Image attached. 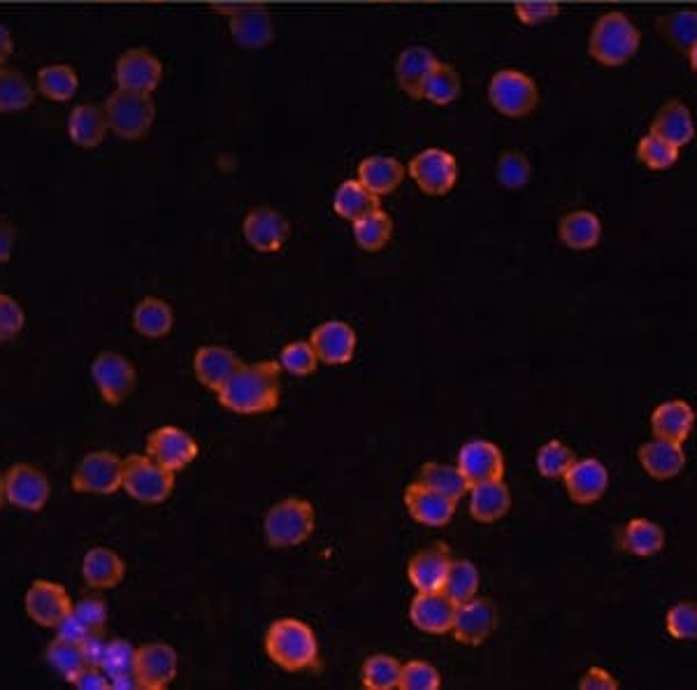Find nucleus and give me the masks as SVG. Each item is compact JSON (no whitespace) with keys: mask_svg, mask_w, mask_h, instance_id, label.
<instances>
[{"mask_svg":"<svg viewBox=\"0 0 697 690\" xmlns=\"http://www.w3.org/2000/svg\"><path fill=\"white\" fill-rule=\"evenodd\" d=\"M216 398L233 414L256 417L277 409L282 400V367L277 361L243 363L216 390Z\"/></svg>","mask_w":697,"mask_h":690,"instance_id":"obj_1","label":"nucleus"},{"mask_svg":"<svg viewBox=\"0 0 697 690\" xmlns=\"http://www.w3.org/2000/svg\"><path fill=\"white\" fill-rule=\"evenodd\" d=\"M265 654L284 673H303L319 665V640L300 619H280L265 632Z\"/></svg>","mask_w":697,"mask_h":690,"instance_id":"obj_2","label":"nucleus"},{"mask_svg":"<svg viewBox=\"0 0 697 690\" xmlns=\"http://www.w3.org/2000/svg\"><path fill=\"white\" fill-rule=\"evenodd\" d=\"M317 528L315 505L305 498H286L272 505L263 518V533L274 549H293L305 545Z\"/></svg>","mask_w":697,"mask_h":690,"instance_id":"obj_3","label":"nucleus"},{"mask_svg":"<svg viewBox=\"0 0 697 690\" xmlns=\"http://www.w3.org/2000/svg\"><path fill=\"white\" fill-rule=\"evenodd\" d=\"M639 47V31L623 12H610L591 33V56L602 66L628 63Z\"/></svg>","mask_w":697,"mask_h":690,"instance_id":"obj_4","label":"nucleus"},{"mask_svg":"<svg viewBox=\"0 0 697 690\" xmlns=\"http://www.w3.org/2000/svg\"><path fill=\"white\" fill-rule=\"evenodd\" d=\"M121 489L142 505H161L175 489V472L146 454H133L123 460Z\"/></svg>","mask_w":697,"mask_h":690,"instance_id":"obj_5","label":"nucleus"},{"mask_svg":"<svg viewBox=\"0 0 697 690\" xmlns=\"http://www.w3.org/2000/svg\"><path fill=\"white\" fill-rule=\"evenodd\" d=\"M105 115L113 133L123 140H138L152 128L156 119V105L152 101V93L117 89L105 103Z\"/></svg>","mask_w":697,"mask_h":690,"instance_id":"obj_6","label":"nucleus"},{"mask_svg":"<svg viewBox=\"0 0 697 690\" xmlns=\"http://www.w3.org/2000/svg\"><path fill=\"white\" fill-rule=\"evenodd\" d=\"M491 105L505 117L519 119L530 115L537 107L540 91L537 84L521 70H500L493 74L488 84Z\"/></svg>","mask_w":697,"mask_h":690,"instance_id":"obj_7","label":"nucleus"},{"mask_svg":"<svg viewBox=\"0 0 697 690\" xmlns=\"http://www.w3.org/2000/svg\"><path fill=\"white\" fill-rule=\"evenodd\" d=\"M123 458L113 452H91L72 472V491L88 495H113L121 489Z\"/></svg>","mask_w":697,"mask_h":690,"instance_id":"obj_8","label":"nucleus"},{"mask_svg":"<svg viewBox=\"0 0 697 690\" xmlns=\"http://www.w3.org/2000/svg\"><path fill=\"white\" fill-rule=\"evenodd\" d=\"M407 173L424 194L447 196L458 182V161L447 149L428 147L410 161Z\"/></svg>","mask_w":697,"mask_h":690,"instance_id":"obj_9","label":"nucleus"},{"mask_svg":"<svg viewBox=\"0 0 697 690\" xmlns=\"http://www.w3.org/2000/svg\"><path fill=\"white\" fill-rule=\"evenodd\" d=\"M91 379H94L101 398L107 405H121L133 394L138 375L133 363L117 351H101L91 363Z\"/></svg>","mask_w":697,"mask_h":690,"instance_id":"obj_10","label":"nucleus"},{"mask_svg":"<svg viewBox=\"0 0 697 690\" xmlns=\"http://www.w3.org/2000/svg\"><path fill=\"white\" fill-rule=\"evenodd\" d=\"M198 454V442L179 425H161L146 435V456L154 458L163 468L173 470L175 475L189 468Z\"/></svg>","mask_w":697,"mask_h":690,"instance_id":"obj_11","label":"nucleus"},{"mask_svg":"<svg viewBox=\"0 0 697 690\" xmlns=\"http://www.w3.org/2000/svg\"><path fill=\"white\" fill-rule=\"evenodd\" d=\"M51 495L47 475L31 463H16L5 472V500L26 512H40Z\"/></svg>","mask_w":697,"mask_h":690,"instance_id":"obj_12","label":"nucleus"},{"mask_svg":"<svg viewBox=\"0 0 697 690\" xmlns=\"http://www.w3.org/2000/svg\"><path fill=\"white\" fill-rule=\"evenodd\" d=\"M495 625H498V607L476 595V598L458 605L451 635L465 646H480L493 635Z\"/></svg>","mask_w":697,"mask_h":690,"instance_id":"obj_13","label":"nucleus"},{"mask_svg":"<svg viewBox=\"0 0 697 690\" xmlns=\"http://www.w3.org/2000/svg\"><path fill=\"white\" fill-rule=\"evenodd\" d=\"M402 500H405V510L410 512V516L416 521V524L428 526V528L449 526L458 505L456 500L426 487L424 481H412L405 489Z\"/></svg>","mask_w":697,"mask_h":690,"instance_id":"obj_14","label":"nucleus"},{"mask_svg":"<svg viewBox=\"0 0 697 690\" xmlns=\"http://www.w3.org/2000/svg\"><path fill=\"white\" fill-rule=\"evenodd\" d=\"M247 245L261 254L280 252L291 235L288 219L272 208H253L243 223Z\"/></svg>","mask_w":697,"mask_h":690,"instance_id":"obj_15","label":"nucleus"},{"mask_svg":"<svg viewBox=\"0 0 697 690\" xmlns=\"http://www.w3.org/2000/svg\"><path fill=\"white\" fill-rule=\"evenodd\" d=\"M458 605L445 590L416 593L410 603V621L426 635H449Z\"/></svg>","mask_w":697,"mask_h":690,"instance_id":"obj_16","label":"nucleus"},{"mask_svg":"<svg viewBox=\"0 0 697 690\" xmlns=\"http://www.w3.org/2000/svg\"><path fill=\"white\" fill-rule=\"evenodd\" d=\"M24 607L31 621L43 628H57L66 617H70L75 605L70 603V595L61 584L38 580L31 584Z\"/></svg>","mask_w":697,"mask_h":690,"instance_id":"obj_17","label":"nucleus"},{"mask_svg":"<svg viewBox=\"0 0 697 690\" xmlns=\"http://www.w3.org/2000/svg\"><path fill=\"white\" fill-rule=\"evenodd\" d=\"M458 470L468 479L470 489L474 483H484L505 477V456L498 444L488 440H470L458 452Z\"/></svg>","mask_w":697,"mask_h":690,"instance_id":"obj_18","label":"nucleus"},{"mask_svg":"<svg viewBox=\"0 0 697 690\" xmlns=\"http://www.w3.org/2000/svg\"><path fill=\"white\" fill-rule=\"evenodd\" d=\"M309 344L315 347L317 359L323 365H346L352 363L354 353H356V330L340 321V319H330L319 324L309 335Z\"/></svg>","mask_w":697,"mask_h":690,"instance_id":"obj_19","label":"nucleus"},{"mask_svg":"<svg viewBox=\"0 0 697 690\" xmlns=\"http://www.w3.org/2000/svg\"><path fill=\"white\" fill-rule=\"evenodd\" d=\"M177 677V651L170 644L152 642L138 648L135 679L140 688L163 690Z\"/></svg>","mask_w":697,"mask_h":690,"instance_id":"obj_20","label":"nucleus"},{"mask_svg":"<svg viewBox=\"0 0 697 690\" xmlns=\"http://www.w3.org/2000/svg\"><path fill=\"white\" fill-rule=\"evenodd\" d=\"M228 12V26L233 40L245 49H263L272 43L274 26L272 16L263 5H235L222 8Z\"/></svg>","mask_w":697,"mask_h":690,"instance_id":"obj_21","label":"nucleus"},{"mask_svg":"<svg viewBox=\"0 0 697 690\" xmlns=\"http://www.w3.org/2000/svg\"><path fill=\"white\" fill-rule=\"evenodd\" d=\"M115 78L119 89L152 93L163 78V66L152 51L146 49H128L119 56Z\"/></svg>","mask_w":697,"mask_h":690,"instance_id":"obj_22","label":"nucleus"},{"mask_svg":"<svg viewBox=\"0 0 697 690\" xmlns=\"http://www.w3.org/2000/svg\"><path fill=\"white\" fill-rule=\"evenodd\" d=\"M565 491L579 505H593L610 489V470L598 458L575 460L563 477Z\"/></svg>","mask_w":697,"mask_h":690,"instance_id":"obj_23","label":"nucleus"},{"mask_svg":"<svg viewBox=\"0 0 697 690\" xmlns=\"http://www.w3.org/2000/svg\"><path fill=\"white\" fill-rule=\"evenodd\" d=\"M243 365V359L228 347L218 344H208L200 347L193 356V372L196 379L210 390L222 388L231 377L233 372Z\"/></svg>","mask_w":697,"mask_h":690,"instance_id":"obj_24","label":"nucleus"},{"mask_svg":"<svg viewBox=\"0 0 697 690\" xmlns=\"http://www.w3.org/2000/svg\"><path fill=\"white\" fill-rule=\"evenodd\" d=\"M449 565H451V553H449V547L445 545H435L430 549L418 551L407 565L410 584L416 588V593L442 590Z\"/></svg>","mask_w":697,"mask_h":690,"instance_id":"obj_25","label":"nucleus"},{"mask_svg":"<svg viewBox=\"0 0 697 690\" xmlns=\"http://www.w3.org/2000/svg\"><path fill=\"white\" fill-rule=\"evenodd\" d=\"M639 465L645 468V472L653 479H674L676 475H682L684 465H686V454L684 446L676 442H668V440H653L639 446Z\"/></svg>","mask_w":697,"mask_h":690,"instance_id":"obj_26","label":"nucleus"},{"mask_svg":"<svg viewBox=\"0 0 697 690\" xmlns=\"http://www.w3.org/2000/svg\"><path fill=\"white\" fill-rule=\"evenodd\" d=\"M405 175H407L405 163L398 161L395 156L375 154V156H368L358 163V177L356 179L363 186H368L375 196L381 198V196L393 194L398 186L405 182Z\"/></svg>","mask_w":697,"mask_h":690,"instance_id":"obj_27","label":"nucleus"},{"mask_svg":"<svg viewBox=\"0 0 697 690\" xmlns=\"http://www.w3.org/2000/svg\"><path fill=\"white\" fill-rule=\"evenodd\" d=\"M470 516L480 524H495L507 516L511 507V493L503 479H493L484 483H474L468 493Z\"/></svg>","mask_w":697,"mask_h":690,"instance_id":"obj_28","label":"nucleus"},{"mask_svg":"<svg viewBox=\"0 0 697 690\" xmlns=\"http://www.w3.org/2000/svg\"><path fill=\"white\" fill-rule=\"evenodd\" d=\"M82 576L88 588L94 590H109L123 582L126 576V563L123 558L105 547H96L86 551L82 561Z\"/></svg>","mask_w":697,"mask_h":690,"instance_id":"obj_29","label":"nucleus"},{"mask_svg":"<svg viewBox=\"0 0 697 690\" xmlns=\"http://www.w3.org/2000/svg\"><path fill=\"white\" fill-rule=\"evenodd\" d=\"M437 66V56L426 47H407L395 63V78L400 89L410 98H424V84L430 70Z\"/></svg>","mask_w":697,"mask_h":690,"instance_id":"obj_30","label":"nucleus"},{"mask_svg":"<svg viewBox=\"0 0 697 690\" xmlns=\"http://www.w3.org/2000/svg\"><path fill=\"white\" fill-rule=\"evenodd\" d=\"M693 425H695V412L693 407L684 400H670L653 409L651 428L658 440L684 444L688 435L693 433Z\"/></svg>","mask_w":697,"mask_h":690,"instance_id":"obj_31","label":"nucleus"},{"mask_svg":"<svg viewBox=\"0 0 697 690\" xmlns=\"http://www.w3.org/2000/svg\"><path fill=\"white\" fill-rule=\"evenodd\" d=\"M109 130L105 107L98 105H78L72 109L68 121V136L82 149L98 147Z\"/></svg>","mask_w":697,"mask_h":690,"instance_id":"obj_32","label":"nucleus"},{"mask_svg":"<svg viewBox=\"0 0 697 690\" xmlns=\"http://www.w3.org/2000/svg\"><path fill=\"white\" fill-rule=\"evenodd\" d=\"M651 133L665 138L668 142H672L678 149L688 144L695 138V121H693L688 105L678 103V101H670L668 105L660 107V112L653 119Z\"/></svg>","mask_w":697,"mask_h":690,"instance_id":"obj_33","label":"nucleus"},{"mask_svg":"<svg viewBox=\"0 0 697 690\" xmlns=\"http://www.w3.org/2000/svg\"><path fill=\"white\" fill-rule=\"evenodd\" d=\"M558 235L567 249L589 252L600 242L602 223H600L598 214H593L589 210H577V212H570L560 219Z\"/></svg>","mask_w":697,"mask_h":690,"instance_id":"obj_34","label":"nucleus"},{"mask_svg":"<svg viewBox=\"0 0 697 690\" xmlns=\"http://www.w3.org/2000/svg\"><path fill=\"white\" fill-rule=\"evenodd\" d=\"M333 210L344 221L354 223L361 217L379 210V196H375L358 179H344L333 194Z\"/></svg>","mask_w":697,"mask_h":690,"instance_id":"obj_35","label":"nucleus"},{"mask_svg":"<svg viewBox=\"0 0 697 690\" xmlns=\"http://www.w3.org/2000/svg\"><path fill=\"white\" fill-rule=\"evenodd\" d=\"M175 326V312L173 307L161 301V297H144L133 309V328L142 338L158 340L165 338Z\"/></svg>","mask_w":697,"mask_h":690,"instance_id":"obj_36","label":"nucleus"},{"mask_svg":"<svg viewBox=\"0 0 697 690\" xmlns=\"http://www.w3.org/2000/svg\"><path fill=\"white\" fill-rule=\"evenodd\" d=\"M418 481H424L426 487L445 493L447 498L461 502L470 493V483L463 477V472L458 470V465H447V463H424L421 465Z\"/></svg>","mask_w":697,"mask_h":690,"instance_id":"obj_37","label":"nucleus"},{"mask_svg":"<svg viewBox=\"0 0 697 690\" xmlns=\"http://www.w3.org/2000/svg\"><path fill=\"white\" fill-rule=\"evenodd\" d=\"M352 229H354L356 245L363 252L375 254V252H381L391 242V237H393V219L379 208V210H375L370 214L361 217L358 221H354Z\"/></svg>","mask_w":697,"mask_h":690,"instance_id":"obj_38","label":"nucleus"},{"mask_svg":"<svg viewBox=\"0 0 697 690\" xmlns=\"http://www.w3.org/2000/svg\"><path fill=\"white\" fill-rule=\"evenodd\" d=\"M482 584L480 568H476L468 558H451V565L445 580V593L456 605H463L472 598H476Z\"/></svg>","mask_w":697,"mask_h":690,"instance_id":"obj_39","label":"nucleus"},{"mask_svg":"<svg viewBox=\"0 0 697 690\" xmlns=\"http://www.w3.org/2000/svg\"><path fill=\"white\" fill-rule=\"evenodd\" d=\"M623 547L637 558H651L663 551L665 533L649 518H633L623 533Z\"/></svg>","mask_w":697,"mask_h":690,"instance_id":"obj_40","label":"nucleus"},{"mask_svg":"<svg viewBox=\"0 0 697 690\" xmlns=\"http://www.w3.org/2000/svg\"><path fill=\"white\" fill-rule=\"evenodd\" d=\"M33 86L26 74L14 68H0V112L12 115V112H24L33 105Z\"/></svg>","mask_w":697,"mask_h":690,"instance_id":"obj_41","label":"nucleus"},{"mask_svg":"<svg viewBox=\"0 0 697 690\" xmlns=\"http://www.w3.org/2000/svg\"><path fill=\"white\" fill-rule=\"evenodd\" d=\"M402 663L387 654H375L363 663L361 681L368 690H395L400 688Z\"/></svg>","mask_w":697,"mask_h":690,"instance_id":"obj_42","label":"nucleus"},{"mask_svg":"<svg viewBox=\"0 0 697 690\" xmlns=\"http://www.w3.org/2000/svg\"><path fill=\"white\" fill-rule=\"evenodd\" d=\"M658 31L676 49L690 51L697 43V10H676L658 19Z\"/></svg>","mask_w":697,"mask_h":690,"instance_id":"obj_43","label":"nucleus"},{"mask_svg":"<svg viewBox=\"0 0 697 690\" xmlns=\"http://www.w3.org/2000/svg\"><path fill=\"white\" fill-rule=\"evenodd\" d=\"M80 78L70 66H45L38 72V89L43 96L57 103H66L78 93Z\"/></svg>","mask_w":697,"mask_h":690,"instance_id":"obj_44","label":"nucleus"},{"mask_svg":"<svg viewBox=\"0 0 697 690\" xmlns=\"http://www.w3.org/2000/svg\"><path fill=\"white\" fill-rule=\"evenodd\" d=\"M461 74H458L449 63L437 61L430 70L428 80L424 84V98L433 105H449L461 96Z\"/></svg>","mask_w":697,"mask_h":690,"instance_id":"obj_45","label":"nucleus"},{"mask_svg":"<svg viewBox=\"0 0 697 690\" xmlns=\"http://www.w3.org/2000/svg\"><path fill=\"white\" fill-rule=\"evenodd\" d=\"M135 656L138 648L126 640H113L105 644L98 667L109 677V683L135 677Z\"/></svg>","mask_w":697,"mask_h":690,"instance_id":"obj_46","label":"nucleus"},{"mask_svg":"<svg viewBox=\"0 0 697 690\" xmlns=\"http://www.w3.org/2000/svg\"><path fill=\"white\" fill-rule=\"evenodd\" d=\"M47 663L57 669V673L66 679V681H72L75 679L82 669L88 665L86 656H84V648L82 644H75V642H66L61 638L54 640L49 646H47Z\"/></svg>","mask_w":697,"mask_h":690,"instance_id":"obj_47","label":"nucleus"},{"mask_svg":"<svg viewBox=\"0 0 697 690\" xmlns=\"http://www.w3.org/2000/svg\"><path fill=\"white\" fill-rule=\"evenodd\" d=\"M577 460L575 452L560 440H552L540 446L537 452V472L546 479H563L565 472L572 468V463Z\"/></svg>","mask_w":697,"mask_h":690,"instance_id":"obj_48","label":"nucleus"},{"mask_svg":"<svg viewBox=\"0 0 697 690\" xmlns=\"http://www.w3.org/2000/svg\"><path fill=\"white\" fill-rule=\"evenodd\" d=\"M280 367L293 377H309L315 375L319 367V359L315 347L309 344V340H298V342H288L277 359Z\"/></svg>","mask_w":697,"mask_h":690,"instance_id":"obj_49","label":"nucleus"},{"mask_svg":"<svg viewBox=\"0 0 697 690\" xmlns=\"http://www.w3.org/2000/svg\"><path fill=\"white\" fill-rule=\"evenodd\" d=\"M637 159L651 167V171H668V167L678 161V147H674L665 138L649 133L637 144Z\"/></svg>","mask_w":697,"mask_h":690,"instance_id":"obj_50","label":"nucleus"},{"mask_svg":"<svg viewBox=\"0 0 697 690\" xmlns=\"http://www.w3.org/2000/svg\"><path fill=\"white\" fill-rule=\"evenodd\" d=\"M495 175H498L505 189L519 191L530 182V177H533V165H530V161L521 152H505L498 159Z\"/></svg>","mask_w":697,"mask_h":690,"instance_id":"obj_51","label":"nucleus"},{"mask_svg":"<svg viewBox=\"0 0 697 690\" xmlns=\"http://www.w3.org/2000/svg\"><path fill=\"white\" fill-rule=\"evenodd\" d=\"M400 688L402 690H437L442 688V675H439V669L433 663L410 660L407 665H402Z\"/></svg>","mask_w":697,"mask_h":690,"instance_id":"obj_52","label":"nucleus"},{"mask_svg":"<svg viewBox=\"0 0 697 690\" xmlns=\"http://www.w3.org/2000/svg\"><path fill=\"white\" fill-rule=\"evenodd\" d=\"M668 632L674 640H697V603H678L668 613Z\"/></svg>","mask_w":697,"mask_h":690,"instance_id":"obj_53","label":"nucleus"},{"mask_svg":"<svg viewBox=\"0 0 697 690\" xmlns=\"http://www.w3.org/2000/svg\"><path fill=\"white\" fill-rule=\"evenodd\" d=\"M26 314L16 297L0 293V344L12 342L24 330Z\"/></svg>","mask_w":697,"mask_h":690,"instance_id":"obj_54","label":"nucleus"},{"mask_svg":"<svg viewBox=\"0 0 697 690\" xmlns=\"http://www.w3.org/2000/svg\"><path fill=\"white\" fill-rule=\"evenodd\" d=\"M513 12H517L521 24L537 26L556 19L560 12V5L554 3V0H521V3H517V8H513Z\"/></svg>","mask_w":697,"mask_h":690,"instance_id":"obj_55","label":"nucleus"},{"mask_svg":"<svg viewBox=\"0 0 697 690\" xmlns=\"http://www.w3.org/2000/svg\"><path fill=\"white\" fill-rule=\"evenodd\" d=\"M72 613L91 630V632H103L105 623H107V605L98 595H86L75 607H72Z\"/></svg>","mask_w":697,"mask_h":690,"instance_id":"obj_56","label":"nucleus"},{"mask_svg":"<svg viewBox=\"0 0 697 690\" xmlns=\"http://www.w3.org/2000/svg\"><path fill=\"white\" fill-rule=\"evenodd\" d=\"M72 686H78L80 690H107L113 688V683H109V677L103 673V669L98 665H86L82 673L70 681Z\"/></svg>","mask_w":697,"mask_h":690,"instance_id":"obj_57","label":"nucleus"},{"mask_svg":"<svg viewBox=\"0 0 697 690\" xmlns=\"http://www.w3.org/2000/svg\"><path fill=\"white\" fill-rule=\"evenodd\" d=\"M57 638H61V640H66V642H75V644H84V640L88 638V635H96V632H91L78 617L75 613H70V617H66L59 625H57Z\"/></svg>","mask_w":697,"mask_h":690,"instance_id":"obj_58","label":"nucleus"},{"mask_svg":"<svg viewBox=\"0 0 697 690\" xmlns=\"http://www.w3.org/2000/svg\"><path fill=\"white\" fill-rule=\"evenodd\" d=\"M581 690H616L618 681L602 667H591L579 681Z\"/></svg>","mask_w":697,"mask_h":690,"instance_id":"obj_59","label":"nucleus"},{"mask_svg":"<svg viewBox=\"0 0 697 690\" xmlns=\"http://www.w3.org/2000/svg\"><path fill=\"white\" fill-rule=\"evenodd\" d=\"M12 247H14V231L10 223L0 221V264H8L12 256Z\"/></svg>","mask_w":697,"mask_h":690,"instance_id":"obj_60","label":"nucleus"},{"mask_svg":"<svg viewBox=\"0 0 697 690\" xmlns=\"http://www.w3.org/2000/svg\"><path fill=\"white\" fill-rule=\"evenodd\" d=\"M12 51H14L12 33H10V28H5L3 24H0V68H3V66L8 63Z\"/></svg>","mask_w":697,"mask_h":690,"instance_id":"obj_61","label":"nucleus"},{"mask_svg":"<svg viewBox=\"0 0 697 690\" xmlns=\"http://www.w3.org/2000/svg\"><path fill=\"white\" fill-rule=\"evenodd\" d=\"M5 502V475L0 472V505Z\"/></svg>","mask_w":697,"mask_h":690,"instance_id":"obj_62","label":"nucleus"},{"mask_svg":"<svg viewBox=\"0 0 697 690\" xmlns=\"http://www.w3.org/2000/svg\"><path fill=\"white\" fill-rule=\"evenodd\" d=\"M688 54H690V66H693V70L697 72V43L693 45V49H690Z\"/></svg>","mask_w":697,"mask_h":690,"instance_id":"obj_63","label":"nucleus"}]
</instances>
